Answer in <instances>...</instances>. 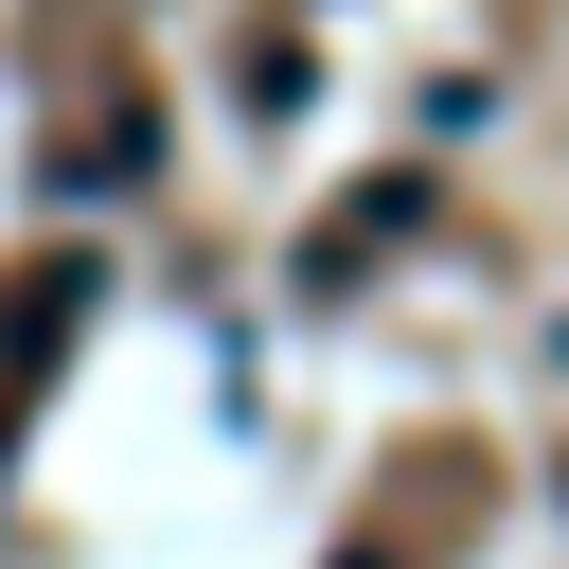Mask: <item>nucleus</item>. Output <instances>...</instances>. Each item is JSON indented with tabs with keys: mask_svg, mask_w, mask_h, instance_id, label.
Masks as SVG:
<instances>
[]
</instances>
